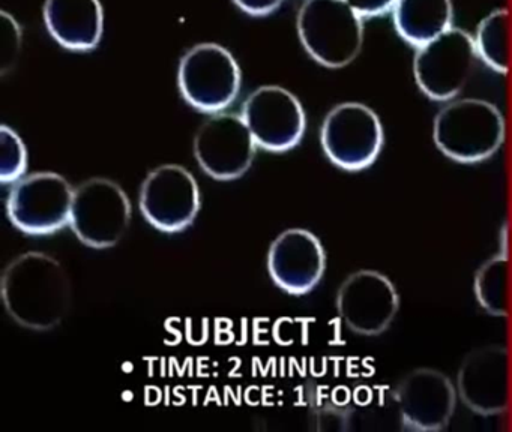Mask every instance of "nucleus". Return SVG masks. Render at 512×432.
Instances as JSON below:
<instances>
[{
	"label": "nucleus",
	"mask_w": 512,
	"mask_h": 432,
	"mask_svg": "<svg viewBox=\"0 0 512 432\" xmlns=\"http://www.w3.org/2000/svg\"><path fill=\"white\" fill-rule=\"evenodd\" d=\"M0 291L10 317L26 329H55L70 311V278L46 252L29 251L14 258L5 267Z\"/></svg>",
	"instance_id": "obj_1"
},
{
	"label": "nucleus",
	"mask_w": 512,
	"mask_h": 432,
	"mask_svg": "<svg viewBox=\"0 0 512 432\" xmlns=\"http://www.w3.org/2000/svg\"><path fill=\"white\" fill-rule=\"evenodd\" d=\"M433 140L446 158L458 164H478L502 147L505 119L485 99H455L434 117Z\"/></svg>",
	"instance_id": "obj_2"
},
{
	"label": "nucleus",
	"mask_w": 512,
	"mask_h": 432,
	"mask_svg": "<svg viewBox=\"0 0 512 432\" xmlns=\"http://www.w3.org/2000/svg\"><path fill=\"white\" fill-rule=\"evenodd\" d=\"M364 18L346 0H305L298 12L299 39L326 68L350 65L364 44Z\"/></svg>",
	"instance_id": "obj_3"
},
{
	"label": "nucleus",
	"mask_w": 512,
	"mask_h": 432,
	"mask_svg": "<svg viewBox=\"0 0 512 432\" xmlns=\"http://www.w3.org/2000/svg\"><path fill=\"white\" fill-rule=\"evenodd\" d=\"M241 68L223 45L197 44L179 63L178 86L185 101L202 113H220L238 98Z\"/></svg>",
	"instance_id": "obj_4"
},
{
	"label": "nucleus",
	"mask_w": 512,
	"mask_h": 432,
	"mask_svg": "<svg viewBox=\"0 0 512 432\" xmlns=\"http://www.w3.org/2000/svg\"><path fill=\"white\" fill-rule=\"evenodd\" d=\"M320 143L332 164L341 170L361 171L379 158L385 132L373 108L361 102H343L326 114Z\"/></svg>",
	"instance_id": "obj_5"
},
{
	"label": "nucleus",
	"mask_w": 512,
	"mask_h": 432,
	"mask_svg": "<svg viewBox=\"0 0 512 432\" xmlns=\"http://www.w3.org/2000/svg\"><path fill=\"white\" fill-rule=\"evenodd\" d=\"M476 53L475 39L452 26L437 38L416 48L413 75L419 90L431 101H452L466 86Z\"/></svg>",
	"instance_id": "obj_6"
},
{
	"label": "nucleus",
	"mask_w": 512,
	"mask_h": 432,
	"mask_svg": "<svg viewBox=\"0 0 512 432\" xmlns=\"http://www.w3.org/2000/svg\"><path fill=\"white\" fill-rule=\"evenodd\" d=\"M130 221V198L113 180L95 177L74 189L70 225L89 248H112L121 242Z\"/></svg>",
	"instance_id": "obj_7"
},
{
	"label": "nucleus",
	"mask_w": 512,
	"mask_h": 432,
	"mask_svg": "<svg viewBox=\"0 0 512 432\" xmlns=\"http://www.w3.org/2000/svg\"><path fill=\"white\" fill-rule=\"evenodd\" d=\"M74 189L64 176L41 171L22 177L8 195V218L31 236H46L70 224Z\"/></svg>",
	"instance_id": "obj_8"
},
{
	"label": "nucleus",
	"mask_w": 512,
	"mask_h": 432,
	"mask_svg": "<svg viewBox=\"0 0 512 432\" xmlns=\"http://www.w3.org/2000/svg\"><path fill=\"white\" fill-rule=\"evenodd\" d=\"M256 147L244 117L235 113L212 114L194 137V156L200 168L215 180L244 176L253 164Z\"/></svg>",
	"instance_id": "obj_9"
},
{
	"label": "nucleus",
	"mask_w": 512,
	"mask_h": 432,
	"mask_svg": "<svg viewBox=\"0 0 512 432\" xmlns=\"http://www.w3.org/2000/svg\"><path fill=\"white\" fill-rule=\"evenodd\" d=\"M139 204L152 227L164 233H178L193 224L199 213V185L182 165H160L142 183Z\"/></svg>",
	"instance_id": "obj_10"
},
{
	"label": "nucleus",
	"mask_w": 512,
	"mask_h": 432,
	"mask_svg": "<svg viewBox=\"0 0 512 432\" xmlns=\"http://www.w3.org/2000/svg\"><path fill=\"white\" fill-rule=\"evenodd\" d=\"M242 117L257 146L268 152H287L298 146L307 128L301 102L281 86L254 90L244 102Z\"/></svg>",
	"instance_id": "obj_11"
},
{
	"label": "nucleus",
	"mask_w": 512,
	"mask_h": 432,
	"mask_svg": "<svg viewBox=\"0 0 512 432\" xmlns=\"http://www.w3.org/2000/svg\"><path fill=\"white\" fill-rule=\"evenodd\" d=\"M398 308L400 297L395 285L377 270H358L338 288V315L358 335L377 336L385 332Z\"/></svg>",
	"instance_id": "obj_12"
},
{
	"label": "nucleus",
	"mask_w": 512,
	"mask_h": 432,
	"mask_svg": "<svg viewBox=\"0 0 512 432\" xmlns=\"http://www.w3.org/2000/svg\"><path fill=\"white\" fill-rule=\"evenodd\" d=\"M401 423L410 431H442L448 426L457 402L451 378L437 369L410 371L394 392Z\"/></svg>",
	"instance_id": "obj_13"
},
{
	"label": "nucleus",
	"mask_w": 512,
	"mask_h": 432,
	"mask_svg": "<svg viewBox=\"0 0 512 432\" xmlns=\"http://www.w3.org/2000/svg\"><path fill=\"white\" fill-rule=\"evenodd\" d=\"M457 393L473 413L494 416L509 404V353L503 345L470 351L457 374Z\"/></svg>",
	"instance_id": "obj_14"
},
{
	"label": "nucleus",
	"mask_w": 512,
	"mask_h": 432,
	"mask_svg": "<svg viewBox=\"0 0 512 432\" xmlns=\"http://www.w3.org/2000/svg\"><path fill=\"white\" fill-rule=\"evenodd\" d=\"M325 267V249L319 237L304 228L283 231L269 248V275L281 290L293 296L316 288Z\"/></svg>",
	"instance_id": "obj_15"
},
{
	"label": "nucleus",
	"mask_w": 512,
	"mask_h": 432,
	"mask_svg": "<svg viewBox=\"0 0 512 432\" xmlns=\"http://www.w3.org/2000/svg\"><path fill=\"white\" fill-rule=\"evenodd\" d=\"M44 23L58 44L71 51H91L103 38L100 0H46Z\"/></svg>",
	"instance_id": "obj_16"
},
{
	"label": "nucleus",
	"mask_w": 512,
	"mask_h": 432,
	"mask_svg": "<svg viewBox=\"0 0 512 432\" xmlns=\"http://www.w3.org/2000/svg\"><path fill=\"white\" fill-rule=\"evenodd\" d=\"M391 12L398 35L415 48L451 29L454 21L452 0H397Z\"/></svg>",
	"instance_id": "obj_17"
},
{
	"label": "nucleus",
	"mask_w": 512,
	"mask_h": 432,
	"mask_svg": "<svg viewBox=\"0 0 512 432\" xmlns=\"http://www.w3.org/2000/svg\"><path fill=\"white\" fill-rule=\"evenodd\" d=\"M509 258L497 254L481 264L475 273L473 293L481 308L494 317L508 315Z\"/></svg>",
	"instance_id": "obj_18"
},
{
	"label": "nucleus",
	"mask_w": 512,
	"mask_h": 432,
	"mask_svg": "<svg viewBox=\"0 0 512 432\" xmlns=\"http://www.w3.org/2000/svg\"><path fill=\"white\" fill-rule=\"evenodd\" d=\"M479 59L499 74L509 72V14L508 9H494L479 23L475 36Z\"/></svg>",
	"instance_id": "obj_19"
},
{
	"label": "nucleus",
	"mask_w": 512,
	"mask_h": 432,
	"mask_svg": "<svg viewBox=\"0 0 512 432\" xmlns=\"http://www.w3.org/2000/svg\"><path fill=\"white\" fill-rule=\"evenodd\" d=\"M0 180L16 183L22 179L28 167V150L14 129L2 125L0 128Z\"/></svg>",
	"instance_id": "obj_20"
},
{
	"label": "nucleus",
	"mask_w": 512,
	"mask_h": 432,
	"mask_svg": "<svg viewBox=\"0 0 512 432\" xmlns=\"http://www.w3.org/2000/svg\"><path fill=\"white\" fill-rule=\"evenodd\" d=\"M22 47V27L7 11L0 14V68L7 74L16 65Z\"/></svg>",
	"instance_id": "obj_21"
},
{
	"label": "nucleus",
	"mask_w": 512,
	"mask_h": 432,
	"mask_svg": "<svg viewBox=\"0 0 512 432\" xmlns=\"http://www.w3.org/2000/svg\"><path fill=\"white\" fill-rule=\"evenodd\" d=\"M362 18L379 17L388 14L397 0H346Z\"/></svg>",
	"instance_id": "obj_22"
},
{
	"label": "nucleus",
	"mask_w": 512,
	"mask_h": 432,
	"mask_svg": "<svg viewBox=\"0 0 512 432\" xmlns=\"http://www.w3.org/2000/svg\"><path fill=\"white\" fill-rule=\"evenodd\" d=\"M245 14L253 17H265L280 8L284 0H233Z\"/></svg>",
	"instance_id": "obj_23"
}]
</instances>
